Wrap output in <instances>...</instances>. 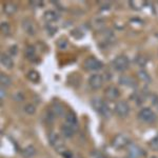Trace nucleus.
<instances>
[{"instance_id":"f257e3e1","label":"nucleus","mask_w":158,"mask_h":158,"mask_svg":"<svg viewBox=\"0 0 158 158\" xmlns=\"http://www.w3.org/2000/svg\"><path fill=\"white\" fill-rule=\"evenodd\" d=\"M92 106L95 110L97 113H99L100 115H102L104 118H109L111 116V109L109 108V106L106 104V102H104L101 98L95 97L91 100Z\"/></svg>"},{"instance_id":"f03ea898","label":"nucleus","mask_w":158,"mask_h":158,"mask_svg":"<svg viewBox=\"0 0 158 158\" xmlns=\"http://www.w3.org/2000/svg\"><path fill=\"white\" fill-rule=\"evenodd\" d=\"M49 141H50L51 146L54 148L59 154H62V153L65 152L64 141H63V139L61 138L60 135H58L56 133H51L49 136Z\"/></svg>"},{"instance_id":"7ed1b4c3","label":"nucleus","mask_w":158,"mask_h":158,"mask_svg":"<svg viewBox=\"0 0 158 158\" xmlns=\"http://www.w3.org/2000/svg\"><path fill=\"white\" fill-rule=\"evenodd\" d=\"M131 143L130 137L126 134H118L112 140V147L116 150H121L123 148H127Z\"/></svg>"},{"instance_id":"20e7f679","label":"nucleus","mask_w":158,"mask_h":158,"mask_svg":"<svg viewBox=\"0 0 158 158\" xmlns=\"http://www.w3.org/2000/svg\"><path fill=\"white\" fill-rule=\"evenodd\" d=\"M138 118L144 123H153L156 121V114L150 108H143L139 111Z\"/></svg>"},{"instance_id":"39448f33","label":"nucleus","mask_w":158,"mask_h":158,"mask_svg":"<svg viewBox=\"0 0 158 158\" xmlns=\"http://www.w3.org/2000/svg\"><path fill=\"white\" fill-rule=\"evenodd\" d=\"M112 64H113V68L115 69L116 71L123 72V71H126L127 69L129 68L130 60L126 55H119L113 60Z\"/></svg>"},{"instance_id":"423d86ee","label":"nucleus","mask_w":158,"mask_h":158,"mask_svg":"<svg viewBox=\"0 0 158 158\" xmlns=\"http://www.w3.org/2000/svg\"><path fill=\"white\" fill-rule=\"evenodd\" d=\"M127 152H128L129 158H141L144 155L143 150H142L138 144L133 143V142H131V143L127 147Z\"/></svg>"},{"instance_id":"0eeeda50","label":"nucleus","mask_w":158,"mask_h":158,"mask_svg":"<svg viewBox=\"0 0 158 158\" xmlns=\"http://www.w3.org/2000/svg\"><path fill=\"white\" fill-rule=\"evenodd\" d=\"M114 111H115L116 115L118 117L124 118V117L128 116L130 113V106L126 102V101H119V102L116 103Z\"/></svg>"},{"instance_id":"6e6552de","label":"nucleus","mask_w":158,"mask_h":158,"mask_svg":"<svg viewBox=\"0 0 158 158\" xmlns=\"http://www.w3.org/2000/svg\"><path fill=\"white\" fill-rule=\"evenodd\" d=\"M85 68L88 71H93V72L94 71H99L100 69H102V63L96 58L89 57L85 61Z\"/></svg>"},{"instance_id":"1a4fd4ad","label":"nucleus","mask_w":158,"mask_h":158,"mask_svg":"<svg viewBox=\"0 0 158 158\" xmlns=\"http://www.w3.org/2000/svg\"><path fill=\"white\" fill-rule=\"evenodd\" d=\"M102 83H103V78L101 75L99 74H93L90 78H89V85L92 89L94 90H98L102 86Z\"/></svg>"},{"instance_id":"9d476101","label":"nucleus","mask_w":158,"mask_h":158,"mask_svg":"<svg viewBox=\"0 0 158 158\" xmlns=\"http://www.w3.org/2000/svg\"><path fill=\"white\" fill-rule=\"evenodd\" d=\"M119 95H120V93H119V90L116 86L110 85L104 90V96L111 101L116 100V99L119 97Z\"/></svg>"},{"instance_id":"9b49d317","label":"nucleus","mask_w":158,"mask_h":158,"mask_svg":"<svg viewBox=\"0 0 158 158\" xmlns=\"http://www.w3.org/2000/svg\"><path fill=\"white\" fill-rule=\"evenodd\" d=\"M22 27H23L24 32L27 34H29L30 36H33L36 33V27H35V24L33 23V21L30 18H24L22 20Z\"/></svg>"},{"instance_id":"f8f14e48","label":"nucleus","mask_w":158,"mask_h":158,"mask_svg":"<svg viewBox=\"0 0 158 158\" xmlns=\"http://www.w3.org/2000/svg\"><path fill=\"white\" fill-rule=\"evenodd\" d=\"M75 131H76V129L71 127L70 124H68V123H63L62 127H61V134H62V136H64L65 138H72L74 136V134H75Z\"/></svg>"},{"instance_id":"ddd939ff","label":"nucleus","mask_w":158,"mask_h":158,"mask_svg":"<svg viewBox=\"0 0 158 158\" xmlns=\"http://www.w3.org/2000/svg\"><path fill=\"white\" fill-rule=\"evenodd\" d=\"M43 19L47 22H49V23H52V22H55L59 19V15H58L57 12L49 10V11L44 12V14H43Z\"/></svg>"},{"instance_id":"4468645a","label":"nucleus","mask_w":158,"mask_h":158,"mask_svg":"<svg viewBox=\"0 0 158 158\" xmlns=\"http://www.w3.org/2000/svg\"><path fill=\"white\" fill-rule=\"evenodd\" d=\"M1 63L6 69H12L14 67V61H13L11 56L6 54V53H2L1 54Z\"/></svg>"},{"instance_id":"2eb2a0df","label":"nucleus","mask_w":158,"mask_h":158,"mask_svg":"<svg viewBox=\"0 0 158 158\" xmlns=\"http://www.w3.org/2000/svg\"><path fill=\"white\" fill-rule=\"evenodd\" d=\"M65 118H67V121H65V123L70 124L71 127H73V128L76 129V127H77V123H78V120H77V116L75 115V113L72 112V111H69Z\"/></svg>"},{"instance_id":"dca6fc26","label":"nucleus","mask_w":158,"mask_h":158,"mask_svg":"<svg viewBox=\"0 0 158 158\" xmlns=\"http://www.w3.org/2000/svg\"><path fill=\"white\" fill-rule=\"evenodd\" d=\"M52 112L56 116H63L64 115V106L60 102H54L52 104Z\"/></svg>"},{"instance_id":"f3484780","label":"nucleus","mask_w":158,"mask_h":158,"mask_svg":"<svg viewBox=\"0 0 158 158\" xmlns=\"http://www.w3.org/2000/svg\"><path fill=\"white\" fill-rule=\"evenodd\" d=\"M25 57L31 61H34L35 57H36V50H35L34 47L27 45V47L25 48Z\"/></svg>"},{"instance_id":"a211bd4d","label":"nucleus","mask_w":158,"mask_h":158,"mask_svg":"<svg viewBox=\"0 0 158 158\" xmlns=\"http://www.w3.org/2000/svg\"><path fill=\"white\" fill-rule=\"evenodd\" d=\"M3 11L6 15H13L14 13H16L17 11V6L16 4L12 3V2H7L3 6Z\"/></svg>"},{"instance_id":"6ab92c4d","label":"nucleus","mask_w":158,"mask_h":158,"mask_svg":"<svg viewBox=\"0 0 158 158\" xmlns=\"http://www.w3.org/2000/svg\"><path fill=\"white\" fill-rule=\"evenodd\" d=\"M27 79H29L30 81H32V82H34V83L39 82V80H40V75H39V73H38L37 71H35V70L30 71V72L27 73Z\"/></svg>"},{"instance_id":"aec40b11","label":"nucleus","mask_w":158,"mask_h":158,"mask_svg":"<svg viewBox=\"0 0 158 158\" xmlns=\"http://www.w3.org/2000/svg\"><path fill=\"white\" fill-rule=\"evenodd\" d=\"M35 153H36V150H35V148L33 146H27L25 149L22 150V155H23V157L25 158L33 157L35 155Z\"/></svg>"},{"instance_id":"412c9836","label":"nucleus","mask_w":158,"mask_h":158,"mask_svg":"<svg viewBox=\"0 0 158 158\" xmlns=\"http://www.w3.org/2000/svg\"><path fill=\"white\" fill-rule=\"evenodd\" d=\"M119 82L127 86H135V80L132 77H129V76H122L119 79Z\"/></svg>"},{"instance_id":"4be33fe9","label":"nucleus","mask_w":158,"mask_h":158,"mask_svg":"<svg viewBox=\"0 0 158 158\" xmlns=\"http://www.w3.org/2000/svg\"><path fill=\"white\" fill-rule=\"evenodd\" d=\"M0 83H1V86H3V88H6V86L11 85L12 80H11V78H10L7 75H6L4 73H1V75H0Z\"/></svg>"},{"instance_id":"5701e85b","label":"nucleus","mask_w":158,"mask_h":158,"mask_svg":"<svg viewBox=\"0 0 158 158\" xmlns=\"http://www.w3.org/2000/svg\"><path fill=\"white\" fill-rule=\"evenodd\" d=\"M23 111L27 114H29V115H33V114H35V112H36V106L32 103H27L23 106Z\"/></svg>"},{"instance_id":"b1692460","label":"nucleus","mask_w":158,"mask_h":158,"mask_svg":"<svg viewBox=\"0 0 158 158\" xmlns=\"http://www.w3.org/2000/svg\"><path fill=\"white\" fill-rule=\"evenodd\" d=\"M138 77L141 79L142 81H144V82H149V81H151V78H150L149 74H148L146 71H139L138 73Z\"/></svg>"},{"instance_id":"393cba45","label":"nucleus","mask_w":158,"mask_h":158,"mask_svg":"<svg viewBox=\"0 0 158 158\" xmlns=\"http://www.w3.org/2000/svg\"><path fill=\"white\" fill-rule=\"evenodd\" d=\"M10 24L7 23V22H2L1 23V33L3 35H6V36H7V35L10 34Z\"/></svg>"},{"instance_id":"a878e982","label":"nucleus","mask_w":158,"mask_h":158,"mask_svg":"<svg viewBox=\"0 0 158 158\" xmlns=\"http://www.w3.org/2000/svg\"><path fill=\"white\" fill-rule=\"evenodd\" d=\"M150 147H151L153 150H158V137L152 140L151 143H150Z\"/></svg>"},{"instance_id":"bb28decb","label":"nucleus","mask_w":158,"mask_h":158,"mask_svg":"<svg viewBox=\"0 0 158 158\" xmlns=\"http://www.w3.org/2000/svg\"><path fill=\"white\" fill-rule=\"evenodd\" d=\"M14 99H15V100H17V101H22L24 99V96L22 95L21 93H16L14 95Z\"/></svg>"},{"instance_id":"cd10ccee","label":"nucleus","mask_w":158,"mask_h":158,"mask_svg":"<svg viewBox=\"0 0 158 158\" xmlns=\"http://www.w3.org/2000/svg\"><path fill=\"white\" fill-rule=\"evenodd\" d=\"M58 43H59L58 45H59L60 49H64V48L68 47V41H67V40H64V39L59 40V41H58Z\"/></svg>"},{"instance_id":"c85d7f7f","label":"nucleus","mask_w":158,"mask_h":158,"mask_svg":"<svg viewBox=\"0 0 158 158\" xmlns=\"http://www.w3.org/2000/svg\"><path fill=\"white\" fill-rule=\"evenodd\" d=\"M6 96V88H3V86H1V89H0V97L1 99H3L4 97Z\"/></svg>"},{"instance_id":"c756f323","label":"nucleus","mask_w":158,"mask_h":158,"mask_svg":"<svg viewBox=\"0 0 158 158\" xmlns=\"http://www.w3.org/2000/svg\"><path fill=\"white\" fill-rule=\"evenodd\" d=\"M97 158H106V157L104 156V155H99V156H98Z\"/></svg>"}]
</instances>
